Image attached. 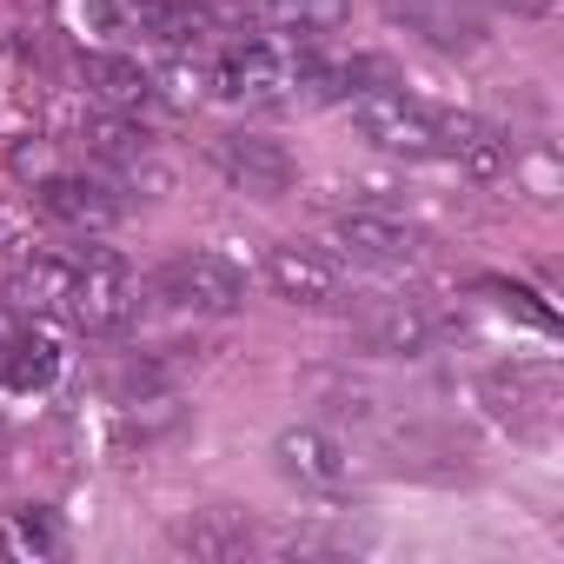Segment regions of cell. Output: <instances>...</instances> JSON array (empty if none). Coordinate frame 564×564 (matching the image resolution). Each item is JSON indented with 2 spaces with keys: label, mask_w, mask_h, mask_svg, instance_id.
I'll list each match as a JSON object with an SVG mask.
<instances>
[{
  "label": "cell",
  "mask_w": 564,
  "mask_h": 564,
  "mask_svg": "<svg viewBox=\"0 0 564 564\" xmlns=\"http://www.w3.org/2000/svg\"><path fill=\"white\" fill-rule=\"evenodd\" d=\"M445 160H458L471 180H498V173L511 166V140H505L498 127L458 113V120H452V147H445Z\"/></svg>",
  "instance_id": "obj_19"
},
{
  "label": "cell",
  "mask_w": 564,
  "mask_h": 564,
  "mask_svg": "<svg viewBox=\"0 0 564 564\" xmlns=\"http://www.w3.org/2000/svg\"><path fill=\"white\" fill-rule=\"evenodd\" d=\"M386 14L438 54H478L485 47V0H386Z\"/></svg>",
  "instance_id": "obj_9"
},
{
  "label": "cell",
  "mask_w": 564,
  "mask_h": 564,
  "mask_svg": "<svg viewBox=\"0 0 564 564\" xmlns=\"http://www.w3.org/2000/svg\"><path fill=\"white\" fill-rule=\"evenodd\" d=\"M0 557H28V564H47V557H67V531L47 505H28V511H8L0 518Z\"/></svg>",
  "instance_id": "obj_17"
},
{
  "label": "cell",
  "mask_w": 564,
  "mask_h": 564,
  "mask_svg": "<svg viewBox=\"0 0 564 564\" xmlns=\"http://www.w3.org/2000/svg\"><path fill=\"white\" fill-rule=\"evenodd\" d=\"M213 166H219V180H226L232 193H246V199H286L293 180H300L293 153L279 147V140H259V133H226V140H213Z\"/></svg>",
  "instance_id": "obj_7"
},
{
  "label": "cell",
  "mask_w": 564,
  "mask_h": 564,
  "mask_svg": "<svg viewBox=\"0 0 564 564\" xmlns=\"http://www.w3.org/2000/svg\"><path fill=\"white\" fill-rule=\"evenodd\" d=\"M326 239L346 252V259H359V265H412L419 259V232L405 226V219H392V213H339L333 226H326Z\"/></svg>",
  "instance_id": "obj_12"
},
{
  "label": "cell",
  "mask_w": 564,
  "mask_h": 564,
  "mask_svg": "<svg viewBox=\"0 0 564 564\" xmlns=\"http://www.w3.org/2000/svg\"><path fill=\"white\" fill-rule=\"evenodd\" d=\"M153 293H160L173 313H206V319H219V313H239L246 272H239L232 259H219V252H173V259L153 272Z\"/></svg>",
  "instance_id": "obj_3"
},
{
  "label": "cell",
  "mask_w": 564,
  "mask_h": 564,
  "mask_svg": "<svg viewBox=\"0 0 564 564\" xmlns=\"http://www.w3.org/2000/svg\"><path fill=\"white\" fill-rule=\"evenodd\" d=\"M485 405H491V419H505L518 438H544L551 425H557V405H564V386H557V366H498V372H485Z\"/></svg>",
  "instance_id": "obj_4"
},
{
  "label": "cell",
  "mask_w": 564,
  "mask_h": 564,
  "mask_svg": "<svg viewBox=\"0 0 564 564\" xmlns=\"http://www.w3.org/2000/svg\"><path fill=\"white\" fill-rule=\"evenodd\" d=\"M213 94L219 100H239V107H265V100H286L293 94V61L265 47V41H239L213 61Z\"/></svg>",
  "instance_id": "obj_8"
},
{
  "label": "cell",
  "mask_w": 564,
  "mask_h": 564,
  "mask_svg": "<svg viewBox=\"0 0 564 564\" xmlns=\"http://www.w3.org/2000/svg\"><path fill=\"white\" fill-rule=\"evenodd\" d=\"M80 147L87 153H100V160H120V166H147V133L127 120V113H113V107H100V113H87L80 120Z\"/></svg>",
  "instance_id": "obj_20"
},
{
  "label": "cell",
  "mask_w": 564,
  "mask_h": 564,
  "mask_svg": "<svg viewBox=\"0 0 564 564\" xmlns=\"http://www.w3.org/2000/svg\"><path fill=\"white\" fill-rule=\"evenodd\" d=\"M452 120L445 107L432 100H412V94H359L352 100V127L379 147V153H405V160H438L452 147Z\"/></svg>",
  "instance_id": "obj_1"
},
{
  "label": "cell",
  "mask_w": 564,
  "mask_h": 564,
  "mask_svg": "<svg viewBox=\"0 0 564 564\" xmlns=\"http://www.w3.org/2000/svg\"><path fill=\"white\" fill-rule=\"evenodd\" d=\"M54 372H61V346L21 319V333L0 346V392H41V386H54Z\"/></svg>",
  "instance_id": "obj_15"
},
{
  "label": "cell",
  "mask_w": 564,
  "mask_h": 564,
  "mask_svg": "<svg viewBox=\"0 0 564 564\" xmlns=\"http://www.w3.org/2000/svg\"><path fill=\"white\" fill-rule=\"evenodd\" d=\"M272 458H279V471H286L300 491H346V445L333 438V432H319V425H286L272 438Z\"/></svg>",
  "instance_id": "obj_11"
},
{
  "label": "cell",
  "mask_w": 564,
  "mask_h": 564,
  "mask_svg": "<svg viewBox=\"0 0 564 564\" xmlns=\"http://www.w3.org/2000/svg\"><path fill=\"white\" fill-rule=\"evenodd\" d=\"M438 333H445V319H438L425 300H405V293L366 300V306L352 313V339H359L366 352H379V359H419V352L438 346Z\"/></svg>",
  "instance_id": "obj_6"
},
{
  "label": "cell",
  "mask_w": 564,
  "mask_h": 564,
  "mask_svg": "<svg viewBox=\"0 0 564 564\" xmlns=\"http://www.w3.org/2000/svg\"><path fill=\"white\" fill-rule=\"evenodd\" d=\"M259 14L286 34H333V28H346L352 0H259Z\"/></svg>",
  "instance_id": "obj_21"
},
{
  "label": "cell",
  "mask_w": 564,
  "mask_h": 564,
  "mask_svg": "<svg viewBox=\"0 0 564 564\" xmlns=\"http://www.w3.org/2000/svg\"><path fill=\"white\" fill-rule=\"evenodd\" d=\"M127 21L153 41V47H193L206 41L213 14L199 8V0H127Z\"/></svg>",
  "instance_id": "obj_16"
},
{
  "label": "cell",
  "mask_w": 564,
  "mask_h": 564,
  "mask_svg": "<svg viewBox=\"0 0 564 564\" xmlns=\"http://www.w3.org/2000/svg\"><path fill=\"white\" fill-rule=\"evenodd\" d=\"M485 8H498V14H511V21H551L557 0H485Z\"/></svg>",
  "instance_id": "obj_23"
},
{
  "label": "cell",
  "mask_w": 564,
  "mask_h": 564,
  "mask_svg": "<svg viewBox=\"0 0 564 564\" xmlns=\"http://www.w3.org/2000/svg\"><path fill=\"white\" fill-rule=\"evenodd\" d=\"M265 279L286 306H306V313H346V272L333 252L319 246H300V239H279L265 246Z\"/></svg>",
  "instance_id": "obj_5"
},
{
  "label": "cell",
  "mask_w": 564,
  "mask_h": 564,
  "mask_svg": "<svg viewBox=\"0 0 564 564\" xmlns=\"http://www.w3.org/2000/svg\"><path fill=\"white\" fill-rule=\"evenodd\" d=\"M34 199H41L47 219L74 226V232H107V226L127 219V199H120L107 180H87V173H47V180L34 186Z\"/></svg>",
  "instance_id": "obj_10"
},
{
  "label": "cell",
  "mask_w": 564,
  "mask_h": 564,
  "mask_svg": "<svg viewBox=\"0 0 564 564\" xmlns=\"http://www.w3.org/2000/svg\"><path fill=\"white\" fill-rule=\"evenodd\" d=\"M478 293L498 306V313H511V319H524L531 333H557V313L531 293V286H511V279H478Z\"/></svg>",
  "instance_id": "obj_22"
},
{
  "label": "cell",
  "mask_w": 564,
  "mask_h": 564,
  "mask_svg": "<svg viewBox=\"0 0 564 564\" xmlns=\"http://www.w3.org/2000/svg\"><path fill=\"white\" fill-rule=\"evenodd\" d=\"M133 306H140V279L127 272V259H120V252L94 246V252H80V259H74L67 326H80V333H120V326L133 319Z\"/></svg>",
  "instance_id": "obj_2"
},
{
  "label": "cell",
  "mask_w": 564,
  "mask_h": 564,
  "mask_svg": "<svg viewBox=\"0 0 564 564\" xmlns=\"http://www.w3.org/2000/svg\"><path fill=\"white\" fill-rule=\"evenodd\" d=\"M74 74H80V87H87V100H94V107L140 113V107L153 100V74H147L140 61H127V54H80V61H74Z\"/></svg>",
  "instance_id": "obj_13"
},
{
  "label": "cell",
  "mask_w": 564,
  "mask_h": 564,
  "mask_svg": "<svg viewBox=\"0 0 564 564\" xmlns=\"http://www.w3.org/2000/svg\"><path fill=\"white\" fill-rule=\"evenodd\" d=\"M166 544L186 551V557H246V551H252V531H246L239 518H226V511H199V518L173 524Z\"/></svg>",
  "instance_id": "obj_18"
},
{
  "label": "cell",
  "mask_w": 564,
  "mask_h": 564,
  "mask_svg": "<svg viewBox=\"0 0 564 564\" xmlns=\"http://www.w3.org/2000/svg\"><path fill=\"white\" fill-rule=\"evenodd\" d=\"M8 293H14L21 313H54V319H67V300H74V259H61V252L21 259L14 279H8Z\"/></svg>",
  "instance_id": "obj_14"
}]
</instances>
